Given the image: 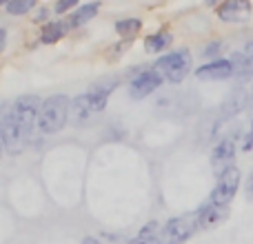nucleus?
<instances>
[{
    "mask_svg": "<svg viewBox=\"0 0 253 244\" xmlns=\"http://www.w3.org/2000/svg\"><path fill=\"white\" fill-rule=\"evenodd\" d=\"M253 7L247 0H229V2H222L218 7V18L222 22H236V25H242V22L251 20Z\"/></svg>",
    "mask_w": 253,
    "mask_h": 244,
    "instance_id": "6e6552de",
    "label": "nucleus"
},
{
    "mask_svg": "<svg viewBox=\"0 0 253 244\" xmlns=\"http://www.w3.org/2000/svg\"><path fill=\"white\" fill-rule=\"evenodd\" d=\"M71 7H76V0H62V2H58L56 7H53V11H56V13H65L67 9H71Z\"/></svg>",
    "mask_w": 253,
    "mask_h": 244,
    "instance_id": "5701e85b",
    "label": "nucleus"
},
{
    "mask_svg": "<svg viewBox=\"0 0 253 244\" xmlns=\"http://www.w3.org/2000/svg\"><path fill=\"white\" fill-rule=\"evenodd\" d=\"M83 244H102L100 240H96V238H84Z\"/></svg>",
    "mask_w": 253,
    "mask_h": 244,
    "instance_id": "bb28decb",
    "label": "nucleus"
},
{
    "mask_svg": "<svg viewBox=\"0 0 253 244\" xmlns=\"http://www.w3.org/2000/svg\"><path fill=\"white\" fill-rule=\"evenodd\" d=\"M13 114L18 118V124H20L22 133L29 138L34 126L38 124L40 118V109H42V100H40L36 93H27V96H20L16 102H13Z\"/></svg>",
    "mask_w": 253,
    "mask_h": 244,
    "instance_id": "39448f33",
    "label": "nucleus"
},
{
    "mask_svg": "<svg viewBox=\"0 0 253 244\" xmlns=\"http://www.w3.org/2000/svg\"><path fill=\"white\" fill-rule=\"evenodd\" d=\"M196 218H198V229L200 231H209V229L218 227L222 224L224 220L229 218V206H220L213 204V202H207L205 206L196 211Z\"/></svg>",
    "mask_w": 253,
    "mask_h": 244,
    "instance_id": "1a4fd4ad",
    "label": "nucleus"
},
{
    "mask_svg": "<svg viewBox=\"0 0 253 244\" xmlns=\"http://www.w3.org/2000/svg\"><path fill=\"white\" fill-rule=\"evenodd\" d=\"M69 31V22H62V20H53L49 25H44L42 29V42L51 44V42H58L62 36H67Z\"/></svg>",
    "mask_w": 253,
    "mask_h": 244,
    "instance_id": "a211bd4d",
    "label": "nucleus"
},
{
    "mask_svg": "<svg viewBox=\"0 0 253 244\" xmlns=\"http://www.w3.org/2000/svg\"><path fill=\"white\" fill-rule=\"evenodd\" d=\"M162 76L158 74L156 69H149V71H142V74H138L133 80H131L129 84V96L133 98V100H142V98L151 96L153 91H156L158 87L162 84Z\"/></svg>",
    "mask_w": 253,
    "mask_h": 244,
    "instance_id": "0eeeda50",
    "label": "nucleus"
},
{
    "mask_svg": "<svg viewBox=\"0 0 253 244\" xmlns=\"http://www.w3.org/2000/svg\"><path fill=\"white\" fill-rule=\"evenodd\" d=\"M102 4L100 2H87L69 18V27H80V25H87L91 18H96V13L100 11Z\"/></svg>",
    "mask_w": 253,
    "mask_h": 244,
    "instance_id": "f3484780",
    "label": "nucleus"
},
{
    "mask_svg": "<svg viewBox=\"0 0 253 244\" xmlns=\"http://www.w3.org/2000/svg\"><path fill=\"white\" fill-rule=\"evenodd\" d=\"M229 60H231L233 76H236L238 80H251L253 78V65H251V60L245 56V53H233Z\"/></svg>",
    "mask_w": 253,
    "mask_h": 244,
    "instance_id": "2eb2a0df",
    "label": "nucleus"
},
{
    "mask_svg": "<svg viewBox=\"0 0 253 244\" xmlns=\"http://www.w3.org/2000/svg\"><path fill=\"white\" fill-rule=\"evenodd\" d=\"M220 49H222V42H211V44H207V47L202 49V56L205 58H215Z\"/></svg>",
    "mask_w": 253,
    "mask_h": 244,
    "instance_id": "4be33fe9",
    "label": "nucleus"
},
{
    "mask_svg": "<svg viewBox=\"0 0 253 244\" xmlns=\"http://www.w3.org/2000/svg\"><path fill=\"white\" fill-rule=\"evenodd\" d=\"M236 158V144H233L231 138H224L220 140L218 144L213 147V151H211V166H213V171L218 175H222L227 169H231V160Z\"/></svg>",
    "mask_w": 253,
    "mask_h": 244,
    "instance_id": "9d476101",
    "label": "nucleus"
},
{
    "mask_svg": "<svg viewBox=\"0 0 253 244\" xmlns=\"http://www.w3.org/2000/svg\"><path fill=\"white\" fill-rule=\"evenodd\" d=\"M247 196L253 200V173L249 175V180H247Z\"/></svg>",
    "mask_w": 253,
    "mask_h": 244,
    "instance_id": "393cba45",
    "label": "nucleus"
},
{
    "mask_svg": "<svg viewBox=\"0 0 253 244\" xmlns=\"http://www.w3.org/2000/svg\"><path fill=\"white\" fill-rule=\"evenodd\" d=\"M171 40H173V36H171L169 31H158V34H151V36H147V40H144V51L147 53H160L162 49L169 47Z\"/></svg>",
    "mask_w": 253,
    "mask_h": 244,
    "instance_id": "dca6fc26",
    "label": "nucleus"
},
{
    "mask_svg": "<svg viewBox=\"0 0 253 244\" xmlns=\"http://www.w3.org/2000/svg\"><path fill=\"white\" fill-rule=\"evenodd\" d=\"M238 187H240V169L231 166V169H227L222 175H218V182H215L213 191H211L209 202L220 204V206H229V202L236 198Z\"/></svg>",
    "mask_w": 253,
    "mask_h": 244,
    "instance_id": "423d86ee",
    "label": "nucleus"
},
{
    "mask_svg": "<svg viewBox=\"0 0 253 244\" xmlns=\"http://www.w3.org/2000/svg\"><path fill=\"white\" fill-rule=\"evenodd\" d=\"M247 105V93L242 91V89H233L231 93H229V98L224 100L222 105V118H233V116H238L242 109H245Z\"/></svg>",
    "mask_w": 253,
    "mask_h": 244,
    "instance_id": "4468645a",
    "label": "nucleus"
},
{
    "mask_svg": "<svg viewBox=\"0 0 253 244\" xmlns=\"http://www.w3.org/2000/svg\"><path fill=\"white\" fill-rule=\"evenodd\" d=\"M34 7H36L34 0H11V2L4 4V9H7L9 13H13V16H22V13L31 11Z\"/></svg>",
    "mask_w": 253,
    "mask_h": 244,
    "instance_id": "412c9836",
    "label": "nucleus"
},
{
    "mask_svg": "<svg viewBox=\"0 0 253 244\" xmlns=\"http://www.w3.org/2000/svg\"><path fill=\"white\" fill-rule=\"evenodd\" d=\"M91 114H93V109H91L89 93H80V96H76L74 100H71V107H69V120H71V124L80 126Z\"/></svg>",
    "mask_w": 253,
    "mask_h": 244,
    "instance_id": "f8f14e48",
    "label": "nucleus"
},
{
    "mask_svg": "<svg viewBox=\"0 0 253 244\" xmlns=\"http://www.w3.org/2000/svg\"><path fill=\"white\" fill-rule=\"evenodd\" d=\"M2 149H4V142H2V131H0V153H2Z\"/></svg>",
    "mask_w": 253,
    "mask_h": 244,
    "instance_id": "c85d7f7f",
    "label": "nucleus"
},
{
    "mask_svg": "<svg viewBox=\"0 0 253 244\" xmlns=\"http://www.w3.org/2000/svg\"><path fill=\"white\" fill-rule=\"evenodd\" d=\"M231 76H233V65H231V60H224V58L209 62V65L200 67L196 71V78H200V80H227Z\"/></svg>",
    "mask_w": 253,
    "mask_h": 244,
    "instance_id": "9b49d317",
    "label": "nucleus"
},
{
    "mask_svg": "<svg viewBox=\"0 0 253 244\" xmlns=\"http://www.w3.org/2000/svg\"><path fill=\"white\" fill-rule=\"evenodd\" d=\"M140 27H142V20H140V18H125V20L116 22V31H118V36H123V38H126V40L133 38V36L140 31Z\"/></svg>",
    "mask_w": 253,
    "mask_h": 244,
    "instance_id": "aec40b11",
    "label": "nucleus"
},
{
    "mask_svg": "<svg viewBox=\"0 0 253 244\" xmlns=\"http://www.w3.org/2000/svg\"><path fill=\"white\" fill-rule=\"evenodd\" d=\"M198 231V218L196 213H187V215H178L165 222L160 231L162 244H184L193 238V233Z\"/></svg>",
    "mask_w": 253,
    "mask_h": 244,
    "instance_id": "7ed1b4c3",
    "label": "nucleus"
},
{
    "mask_svg": "<svg viewBox=\"0 0 253 244\" xmlns=\"http://www.w3.org/2000/svg\"><path fill=\"white\" fill-rule=\"evenodd\" d=\"M191 53L189 49H175V51L167 53V56L156 60V71L169 82H182L189 74H191Z\"/></svg>",
    "mask_w": 253,
    "mask_h": 244,
    "instance_id": "f03ea898",
    "label": "nucleus"
},
{
    "mask_svg": "<svg viewBox=\"0 0 253 244\" xmlns=\"http://www.w3.org/2000/svg\"><path fill=\"white\" fill-rule=\"evenodd\" d=\"M4 36H7V31L0 29V47H2V42H4Z\"/></svg>",
    "mask_w": 253,
    "mask_h": 244,
    "instance_id": "cd10ccee",
    "label": "nucleus"
},
{
    "mask_svg": "<svg viewBox=\"0 0 253 244\" xmlns=\"http://www.w3.org/2000/svg\"><path fill=\"white\" fill-rule=\"evenodd\" d=\"M126 244H162V238H160V233H158V224L151 222V224H147V227H142L138 231V236L131 238Z\"/></svg>",
    "mask_w": 253,
    "mask_h": 244,
    "instance_id": "6ab92c4d",
    "label": "nucleus"
},
{
    "mask_svg": "<svg viewBox=\"0 0 253 244\" xmlns=\"http://www.w3.org/2000/svg\"><path fill=\"white\" fill-rule=\"evenodd\" d=\"M36 20H38V22L47 20V9H40V11H38V16H36Z\"/></svg>",
    "mask_w": 253,
    "mask_h": 244,
    "instance_id": "a878e982",
    "label": "nucleus"
},
{
    "mask_svg": "<svg viewBox=\"0 0 253 244\" xmlns=\"http://www.w3.org/2000/svg\"><path fill=\"white\" fill-rule=\"evenodd\" d=\"M69 107L71 100L65 93H53L47 100H42V109H40L38 129L42 133H58L69 120Z\"/></svg>",
    "mask_w": 253,
    "mask_h": 244,
    "instance_id": "f257e3e1",
    "label": "nucleus"
},
{
    "mask_svg": "<svg viewBox=\"0 0 253 244\" xmlns=\"http://www.w3.org/2000/svg\"><path fill=\"white\" fill-rule=\"evenodd\" d=\"M118 84V80H111V82H102L98 84V87H91L89 89V100H91V109L93 114H98V111H102L107 107V102H109V96L111 91H114V87Z\"/></svg>",
    "mask_w": 253,
    "mask_h": 244,
    "instance_id": "ddd939ff",
    "label": "nucleus"
},
{
    "mask_svg": "<svg viewBox=\"0 0 253 244\" xmlns=\"http://www.w3.org/2000/svg\"><path fill=\"white\" fill-rule=\"evenodd\" d=\"M242 53H245V56L249 58L251 65H253V40H251V42H247V47H245V51H242Z\"/></svg>",
    "mask_w": 253,
    "mask_h": 244,
    "instance_id": "b1692460",
    "label": "nucleus"
},
{
    "mask_svg": "<svg viewBox=\"0 0 253 244\" xmlns=\"http://www.w3.org/2000/svg\"><path fill=\"white\" fill-rule=\"evenodd\" d=\"M0 131H2V142H4L7 153L18 156V153L27 147V140L29 138L22 133L16 114H13V107H7V109L0 114Z\"/></svg>",
    "mask_w": 253,
    "mask_h": 244,
    "instance_id": "20e7f679",
    "label": "nucleus"
}]
</instances>
